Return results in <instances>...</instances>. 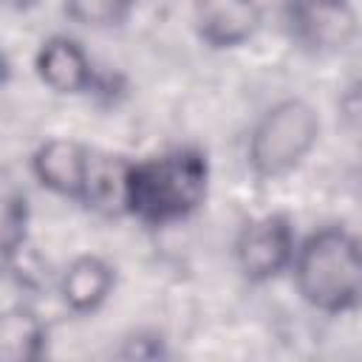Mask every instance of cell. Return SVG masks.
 <instances>
[{"label":"cell","mask_w":362,"mask_h":362,"mask_svg":"<svg viewBox=\"0 0 362 362\" xmlns=\"http://www.w3.org/2000/svg\"><path fill=\"white\" fill-rule=\"evenodd\" d=\"M133 0H65V14L79 25H116L127 17Z\"/></svg>","instance_id":"cell-11"},{"label":"cell","mask_w":362,"mask_h":362,"mask_svg":"<svg viewBox=\"0 0 362 362\" xmlns=\"http://www.w3.org/2000/svg\"><path fill=\"white\" fill-rule=\"evenodd\" d=\"M345 110H348L351 119H362V88H354L345 96Z\"/></svg>","instance_id":"cell-13"},{"label":"cell","mask_w":362,"mask_h":362,"mask_svg":"<svg viewBox=\"0 0 362 362\" xmlns=\"http://www.w3.org/2000/svg\"><path fill=\"white\" fill-rule=\"evenodd\" d=\"M37 74L57 93H82L93 85V68L82 45L71 37H48L37 51Z\"/></svg>","instance_id":"cell-8"},{"label":"cell","mask_w":362,"mask_h":362,"mask_svg":"<svg viewBox=\"0 0 362 362\" xmlns=\"http://www.w3.org/2000/svg\"><path fill=\"white\" fill-rule=\"evenodd\" d=\"M300 297L322 311L342 314L362 303V243L342 226L311 232L291 260Z\"/></svg>","instance_id":"cell-2"},{"label":"cell","mask_w":362,"mask_h":362,"mask_svg":"<svg viewBox=\"0 0 362 362\" xmlns=\"http://www.w3.org/2000/svg\"><path fill=\"white\" fill-rule=\"evenodd\" d=\"M93 164V150L74 139H48L37 147L31 170L42 187L57 195L82 201L88 189V175Z\"/></svg>","instance_id":"cell-6"},{"label":"cell","mask_w":362,"mask_h":362,"mask_svg":"<svg viewBox=\"0 0 362 362\" xmlns=\"http://www.w3.org/2000/svg\"><path fill=\"white\" fill-rule=\"evenodd\" d=\"M320 116L303 99L272 105L249 136V164L260 178L291 173L317 144Z\"/></svg>","instance_id":"cell-3"},{"label":"cell","mask_w":362,"mask_h":362,"mask_svg":"<svg viewBox=\"0 0 362 362\" xmlns=\"http://www.w3.org/2000/svg\"><path fill=\"white\" fill-rule=\"evenodd\" d=\"M209 184L206 156L195 147H175L141 161H130L127 212L147 226H167L192 215Z\"/></svg>","instance_id":"cell-1"},{"label":"cell","mask_w":362,"mask_h":362,"mask_svg":"<svg viewBox=\"0 0 362 362\" xmlns=\"http://www.w3.org/2000/svg\"><path fill=\"white\" fill-rule=\"evenodd\" d=\"M294 232L291 221L280 212L260 215L249 221L235 243V260L246 280L266 283L277 277L294 260Z\"/></svg>","instance_id":"cell-4"},{"label":"cell","mask_w":362,"mask_h":362,"mask_svg":"<svg viewBox=\"0 0 362 362\" xmlns=\"http://www.w3.org/2000/svg\"><path fill=\"white\" fill-rule=\"evenodd\" d=\"M25 226H28V204L23 192H11L3 204V255L11 263L17 252L25 243Z\"/></svg>","instance_id":"cell-12"},{"label":"cell","mask_w":362,"mask_h":362,"mask_svg":"<svg viewBox=\"0 0 362 362\" xmlns=\"http://www.w3.org/2000/svg\"><path fill=\"white\" fill-rule=\"evenodd\" d=\"M260 25L257 0H195L198 37L212 48H235Z\"/></svg>","instance_id":"cell-7"},{"label":"cell","mask_w":362,"mask_h":362,"mask_svg":"<svg viewBox=\"0 0 362 362\" xmlns=\"http://www.w3.org/2000/svg\"><path fill=\"white\" fill-rule=\"evenodd\" d=\"M6 3H8L11 8H31L37 0H6Z\"/></svg>","instance_id":"cell-14"},{"label":"cell","mask_w":362,"mask_h":362,"mask_svg":"<svg viewBox=\"0 0 362 362\" xmlns=\"http://www.w3.org/2000/svg\"><path fill=\"white\" fill-rule=\"evenodd\" d=\"M286 20L291 37L308 51H337L356 31L348 0H288Z\"/></svg>","instance_id":"cell-5"},{"label":"cell","mask_w":362,"mask_h":362,"mask_svg":"<svg viewBox=\"0 0 362 362\" xmlns=\"http://www.w3.org/2000/svg\"><path fill=\"white\" fill-rule=\"evenodd\" d=\"M110 288H113V269L96 255L76 257L59 280V294L65 305L76 314L96 311L110 297Z\"/></svg>","instance_id":"cell-9"},{"label":"cell","mask_w":362,"mask_h":362,"mask_svg":"<svg viewBox=\"0 0 362 362\" xmlns=\"http://www.w3.org/2000/svg\"><path fill=\"white\" fill-rule=\"evenodd\" d=\"M48 328L28 305H14L0 320V356L6 362H34L45 354Z\"/></svg>","instance_id":"cell-10"}]
</instances>
